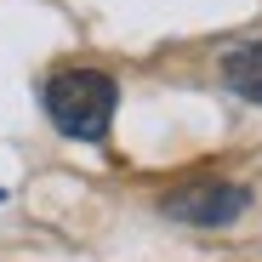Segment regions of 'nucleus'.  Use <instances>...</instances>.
<instances>
[{"mask_svg": "<svg viewBox=\"0 0 262 262\" xmlns=\"http://www.w3.org/2000/svg\"><path fill=\"white\" fill-rule=\"evenodd\" d=\"M223 80H228V92H234V97H245V103H262V40L239 46V52L223 63Z\"/></svg>", "mask_w": 262, "mask_h": 262, "instance_id": "nucleus-3", "label": "nucleus"}, {"mask_svg": "<svg viewBox=\"0 0 262 262\" xmlns=\"http://www.w3.org/2000/svg\"><path fill=\"white\" fill-rule=\"evenodd\" d=\"M114 103H120V85L97 69H63L46 80V114L74 143H103L114 125Z\"/></svg>", "mask_w": 262, "mask_h": 262, "instance_id": "nucleus-1", "label": "nucleus"}, {"mask_svg": "<svg viewBox=\"0 0 262 262\" xmlns=\"http://www.w3.org/2000/svg\"><path fill=\"white\" fill-rule=\"evenodd\" d=\"M251 205V188H234V183H205V188H177L165 194V216L177 223H200V228H223Z\"/></svg>", "mask_w": 262, "mask_h": 262, "instance_id": "nucleus-2", "label": "nucleus"}]
</instances>
